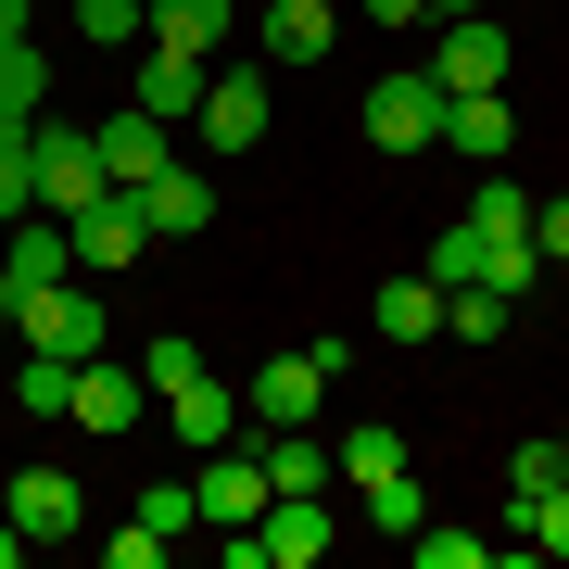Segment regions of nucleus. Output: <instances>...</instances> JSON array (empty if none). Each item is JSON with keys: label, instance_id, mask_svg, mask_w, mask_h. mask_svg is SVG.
Segmentation results:
<instances>
[{"label": "nucleus", "instance_id": "f257e3e1", "mask_svg": "<svg viewBox=\"0 0 569 569\" xmlns=\"http://www.w3.org/2000/svg\"><path fill=\"white\" fill-rule=\"evenodd\" d=\"M140 380H152V418L178 430L190 456H203V443H241V430H253V418H241V392H228L216 367L178 342V329H152V342H140Z\"/></svg>", "mask_w": 569, "mask_h": 569}, {"label": "nucleus", "instance_id": "f03ea898", "mask_svg": "<svg viewBox=\"0 0 569 569\" xmlns=\"http://www.w3.org/2000/svg\"><path fill=\"white\" fill-rule=\"evenodd\" d=\"M355 127H367L392 164H406V152H443V89H430V63H392V77L355 102Z\"/></svg>", "mask_w": 569, "mask_h": 569}, {"label": "nucleus", "instance_id": "7ed1b4c3", "mask_svg": "<svg viewBox=\"0 0 569 569\" xmlns=\"http://www.w3.org/2000/svg\"><path fill=\"white\" fill-rule=\"evenodd\" d=\"M63 241H77V279H127V266L152 253V216H140V190H89L77 216H63Z\"/></svg>", "mask_w": 569, "mask_h": 569}, {"label": "nucleus", "instance_id": "20e7f679", "mask_svg": "<svg viewBox=\"0 0 569 569\" xmlns=\"http://www.w3.org/2000/svg\"><path fill=\"white\" fill-rule=\"evenodd\" d=\"M0 329H26V355H102V279H51V291H26Z\"/></svg>", "mask_w": 569, "mask_h": 569}, {"label": "nucleus", "instance_id": "39448f33", "mask_svg": "<svg viewBox=\"0 0 569 569\" xmlns=\"http://www.w3.org/2000/svg\"><path fill=\"white\" fill-rule=\"evenodd\" d=\"M63 418H77V430H152L140 355H77V367H63Z\"/></svg>", "mask_w": 569, "mask_h": 569}, {"label": "nucleus", "instance_id": "423d86ee", "mask_svg": "<svg viewBox=\"0 0 569 569\" xmlns=\"http://www.w3.org/2000/svg\"><path fill=\"white\" fill-rule=\"evenodd\" d=\"M241 26H253L266 77H317V63L342 51V0H266V13H241Z\"/></svg>", "mask_w": 569, "mask_h": 569}, {"label": "nucleus", "instance_id": "0eeeda50", "mask_svg": "<svg viewBox=\"0 0 569 569\" xmlns=\"http://www.w3.org/2000/svg\"><path fill=\"white\" fill-rule=\"evenodd\" d=\"M190 519H216V531H253V519H266V468H253V430H241V443H203Z\"/></svg>", "mask_w": 569, "mask_h": 569}, {"label": "nucleus", "instance_id": "6e6552de", "mask_svg": "<svg viewBox=\"0 0 569 569\" xmlns=\"http://www.w3.org/2000/svg\"><path fill=\"white\" fill-rule=\"evenodd\" d=\"M51 279H77V241H63V216H13V228H0V317H13L26 291H51Z\"/></svg>", "mask_w": 569, "mask_h": 569}, {"label": "nucleus", "instance_id": "1a4fd4ad", "mask_svg": "<svg viewBox=\"0 0 569 569\" xmlns=\"http://www.w3.org/2000/svg\"><path fill=\"white\" fill-rule=\"evenodd\" d=\"M430 89H443V102H468V89H507V26H493V13H456L443 39H430Z\"/></svg>", "mask_w": 569, "mask_h": 569}, {"label": "nucleus", "instance_id": "9d476101", "mask_svg": "<svg viewBox=\"0 0 569 569\" xmlns=\"http://www.w3.org/2000/svg\"><path fill=\"white\" fill-rule=\"evenodd\" d=\"M317 406H329V367H317V355H266L253 380H241V418H253V430H305Z\"/></svg>", "mask_w": 569, "mask_h": 569}, {"label": "nucleus", "instance_id": "9b49d317", "mask_svg": "<svg viewBox=\"0 0 569 569\" xmlns=\"http://www.w3.org/2000/svg\"><path fill=\"white\" fill-rule=\"evenodd\" d=\"M190 127H203V152H253V140H266V63H216Z\"/></svg>", "mask_w": 569, "mask_h": 569}, {"label": "nucleus", "instance_id": "f8f14e48", "mask_svg": "<svg viewBox=\"0 0 569 569\" xmlns=\"http://www.w3.org/2000/svg\"><path fill=\"white\" fill-rule=\"evenodd\" d=\"M26 140H39V216H77L102 190V140L89 127H26Z\"/></svg>", "mask_w": 569, "mask_h": 569}, {"label": "nucleus", "instance_id": "ddd939ff", "mask_svg": "<svg viewBox=\"0 0 569 569\" xmlns=\"http://www.w3.org/2000/svg\"><path fill=\"white\" fill-rule=\"evenodd\" d=\"M253 545H266V569H317L329 545H342V519H329L317 493H266V519H253Z\"/></svg>", "mask_w": 569, "mask_h": 569}, {"label": "nucleus", "instance_id": "4468645a", "mask_svg": "<svg viewBox=\"0 0 569 569\" xmlns=\"http://www.w3.org/2000/svg\"><path fill=\"white\" fill-rule=\"evenodd\" d=\"M89 140H102V178H114V190H140V178H164V164H178V127H164V114H140V102H127V114H102Z\"/></svg>", "mask_w": 569, "mask_h": 569}, {"label": "nucleus", "instance_id": "2eb2a0df", "mask_svg": "<svg viewBox=\"0 0 569 569\" xmlns=\"http://www.w3.org/2000/svg\"><path fill=\"white\" fill-rule=\"evenodd\" d=\"M152 51H190V63H216L228 39H241V0H152V26H140Z\"/></svg>", "mask_w": 569, "mask_h": 569}, {"label": "nucleus", "instance_id": "dca6fc26", "mask_svg": "<svg viewBox=\"0 0 569 569\" xmlns=\"http://www.w3.org/2000/svg\"><path fill=\"white\" fill-rule=\"evenodd\" d=\"M0 519H13V531H26V545H63V531H77V519H89V493H77V481H63V468H26V481H13V493H0Z\"/></svg>", "mask_w": 569, "mask_h": 569}, {"label": "nucleus", "instance_id": "f3484780", "mask_svg": "<svg viewBox=\"0 0 569 569\" xmlns=\"http://www.w3.org/2000/svg\"><path fill=\"white\" fill-rule=\"evenodd\" d=\"M203 77H216V63H190V51H152V39H140V114L190 127V114H203Z\"/></svg>", "mask_w": 569, "mask_h": 569}, {"label": "nucleus", "instance_id": "a211bd4d", "mask_svg": "<svg viewBox=\"0 0 569 569\" xmlns=\"http://www.w3.org/2000/svg\"><path fill=\"white\" fill-rule=\"evenodd\" d=\"M443 140H456L468 164H507V140H519V114H507V89H468V102H443Z\"/></svg>", "mask_w": 569, "mask_h": 569}, {"label": "nucleus", "instance_id": "6ab92c4d", "mask_svg": "<svg viewBox=\"0 0 569 569\" xmlns=\"http://www.w3.org/2000/svg\"><path fill=\"white\" fill-rule=\"evenodd\" d=\"M140 216H152V241L164 228H216V178L203 164H164V178H140Z\"/></svg>", "mask_w": 569, "mask_h": 569}, {"label": "nucleus", "instance_id": "aec40b11", "mask_svg": "<svg viewBox=\"0 0 569 569\" xmlns=\"http://www.w3.org/2000/svg\"><path fill=\"white\" fill-rule=\"evenodd\" d=\"M253 468H266V493H329V443L317 430H253Z\"/></svg>", "mask_w": 569, "mask_h": 569}, {"label": "nucleus", "instance_id": "412c9836", "mask_svg": "<svg viewBox=\"0 0 569 569\" xmlns=\"http://www.w3.org/2000/svg\"><path fill=\"white\" fill-rule=\"evenodd\" d=\"M380 342H443V279H380Z\"/></svg>", "mask_w": 569, "mask_h": 569}, {"label": "nucleus", "instance_id": "4be33fe9", "mask_svg": "<svg viewBox=\"0 0 569 569\" xmlns=\"http://www.w3.org/2000/svg\"><path fill=\"white\" fill-rule=\"evenodd\" d=\"M39 102H51V63H39V39H0V127H39Z\"/></svg>", "mask_w": 569, "mask_h": 569}, {"label": "nucleus", "instance_id": "5701e85b", "mask_svg": "<svg viewBox=\"0 0 569 569\" xmlns=\"http://www.w3.org/2000/svg\"><path fill=\"white\" fill-rule=\"evenodd\" d=\"M443 342H507V291L456 279V291H443Z\"/></svg>", "mask_w": 569, "mask_h": 569}, {"label": "nucleus", "instance_id": "b1692460", "mask_svg": "<svg viewBox=\"0 0 569 569\" xmlns=\"http://www.w3.org/2000/svg\"><path fill=\"white\" fill-rule=\"evenodd\" d=\"M329 468H342L355 493H367V481H392V468H406V430H342V443H329Z\"/></svg>", "mask_w": 569, "mask_h": 569}, {"label": "nucleus", "instance_id": "393cba45", "mask_svg": "<svg viewBox=\"0 0 569 569\" xmlns=\"http://www.w3.org/2000/svg\"><path fill=\"white\" fill-rule=\"evenodd\" d=\"M406 557H418V569H493L507 545H493V531H430V519H418V531H406Z\"/></svg>", "mask_w": 569, "mask_h": 569}, {"label": "nucleus", "instance_id": "a878e982", "mask_svg": "<svg viewBox=\"0 0 569 569\" xmlns=\"http://www.w3.org/2000/svg\"><path fill=\"white\" fill-rule=\"evenodd\" d=\"M13 216H39V140L0 127V228H13Z\"/></svg>", "mask_w": 569, "mask_h": 569}, {"label": "nucleus", "instance_id": "bb28decb", "mask_svg": "<svg viewBox=\"0 0 569 569\" xmlns=\"http://www.w3.org/2000/svg\"><path fill=\"white\" fill-rule=\"evenodd\" d=\"M140 26H152V0H77V39L89 51H140Z\"/></svg>", "mask_w": 569, "mask_h": 569}, {"label": "nucleus", "instance_id": "cd10ccee", "mask_svg": "<svg viewBox=\"0 0 569 569\" xmlns=\"http://www.w3.org/2000/svg\"><path fill=\"white\" fill-rule=\"evenodd\" d=\"M418 519H430V507H418V481H406V468H392V481H367V531H392V545H406Z\"/></svg>", "mask_w": 569, "mask_h": 569}, {"label": "nucleus", "instance_id": "c85d7f7f", "mask_svg": "<svg viewBox=\"0 0 569 569\" xmlns=\"http://www.w3.org/2000/svg\"><path fill=\"white\" fill-rule=\"evenodd\" d=\"M13 406H26V418H63V355H26V367H13Z\"/></svg>", "mask_w": 569, "mask_h": 569}, {"label": "nucleus", "instance_id": "c756f323", "mask_svg": "<svg viewBox=\"0 0 569 569\" xmlns=\"http://www.w3.org/2000/svg\"><path fill=\"white\" fill-rule=\"evenodd\" d=\"M164 545H178V531H152L140 507H127V531H102V557H114V569H164Z\"/></svg>", "mask_w": 569, "mask_h": 569}, {"label": "nucleus", "instance_id": "7c9ffc66", "mask_svg": "<svg viewBox=\"0 0 569 569\" xmlns=\"http://www.w3.org/2000/svg\"><path fill=\"white\" fill-rule=\"evenodd\" d=\"M519 545H531V557H569V481H557V493H545V507H531V519H519Z\"/></svg>", "mask_w": 569, "mask_h": 569}, {"label": "nucleus", "instance_id": "2f4dec72", "mask_svg": "<svg viewBox=\"0 0 569 569\" xmlns=\"http://www.w3.org/2000/svg\"><path fill=\"white\" fill-rule=\"evenodd\" d=\"M468 216H481V228H531V203H519V190H507V164H493V178L468 190Z\"/></svg>", "mask_w": 569, "mask_h": 569}, {"label": "nucleus", "instance_id": "473e14b6", "mask_svg": "<svg viewBox=\"0 0 569 569\" xmlns=\"http://www.w3.org/2000/svg\"><path fill=\"white\" fill-rule=\"evenodd\" d=\"M531 253H545V266H569V190H557V203H531Z\"/></svg>", "mask_w": 569, "mask_h": 569}, {"label": "nucleus", "instance_id": "72a5a7b5", "mask_svg": "<svg viewBox=\"0 0 569 569\" xmlns=\"http://www.w3.org/2000/svg\"><path fill=\"white\" fill-rule=\"evenodd\" d=\"M367 26H430V0H355Z\"/></svg>", "mask_w": 569, "mask_h": 569}, {"label": "nucleus", "instance_id": "f704fd0d", "mask_svg": "<svg viewBox=\"0 0 569 569\" xmlns=\"http://www.w3.org/2000/svg\"><path fill=\"white\" fill-rule=\"evenodd\" d=\"M456 13H493V0H430V26H456Z\"/></svg>", "mask_w": 569, "mask_h": 569}, {"label": "nucleus", "instance_id": "c9c22d12", "mask_svg": "<svg viewBox=\"0 0 569 569\" xmlns=\"http://www.w3.org/2000/svg\"><path fill=\"white\" fill-rule=\"evenodd\" d=\"M13 557H26V531H13V519H0V569H13Z\"/></svg>", "mask_w": 569, "mask_h": 569}, {"label": "nucleus", "instance_id": "e433bc0d", "mask_svg": "<svg viewBox=\"0 0 569 569\" xmlns=\"http://www.w3.org/2000/svg\"><path fill=\"white\" fill-rule=\"evenodd\" d=\"M557 468H569V430H557Z\"/></svg>", "mask_w": 569, "mask_h": 569}]
</instances>
